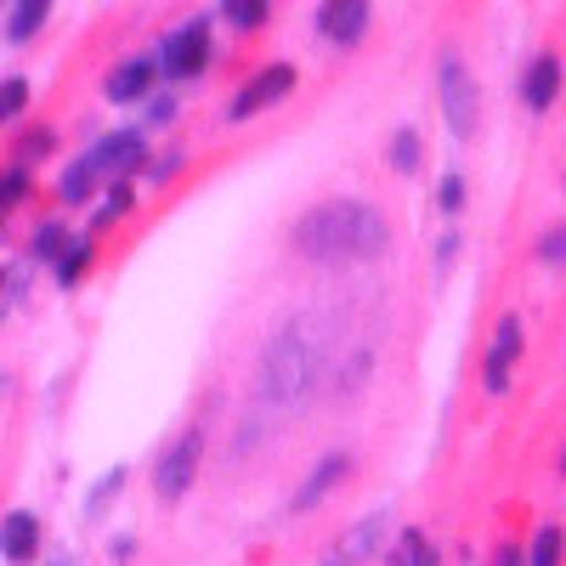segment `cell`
I'll list each match as a JSON object with an SVG mask.
<instances>
[{
  "mask_svg": "<svg viewBox=\"0 0 566 566\" xmlns=\"http://www.w3.org/2000/svg\"><path fill=\"white\" fill-rule=\"evenodd\" d=\"M221 18L232 29H261L266 23V0H221Z\"/></svg>",
  "mask_w": 566,
  "mask_h": 566,
  "instance_id": "21",
  "label": "cell"
},
{
  "mask_svg": "<svg viewBox=\"0 0 566 566\" xmlns=\"http://www.w3.org/2000/svg\"><path fill=\"white\" fill-rule=\"evenodd\" d=\"M442 119H448V130H453L459 142H470V136H476V125H482L476 80H470V69H464L459 57L442 63Z\"/></svg>",
  "mask_w": 566,
  "mask_h": 566,
  "instance_id": "3",
  "label": "cell"
},
{
  "mask_svg": "<svg viewBox=\"0 0 566 566\" xmlns=\"http://www.w3.org/2000/svg\"><path fill=\"white\" fill-rule=\"evenodd\" d=\"M136 555V538H114V560H130Z\"/></svg>",
  "mask_w": 566,
  "mask_h": 566,
  "instance_id": "32",
  "label": "cell"
},
{
  "mask_svg": "<svg viewBox=\"0 0 566 566\" xmlns=\"http://www.w3.org/2000/svg\"><path fill=\"white\" fill-rule=\"evenodd\" d=\"M493 566H522V555H515V549H499V560Z\"/></svg>",
  "mask_w": 566,
  "mask_h": 566,
  "instance_id": "33",
  "label": "cell"
},
{
  "mask_svg": "<svg viewBox=\"0 0 566 566\" xmlns=\"http://www.w3.org/2000/svg\"><path fill=\"white\" fill-rule=\"evenodd\" d=\"M391 566H437V549H431V538L408 527V533L397 538V555H391Z\"/></svg>",
  "mask_w": 566,
  "mask_h": 566,
  "instance_id": "20",
  "label": "cell"
},
{
  "mask_svg": "<svg viewBox=\"0 0 566 566\" xmlns=\"http://www.w3.org/2000/svg\"><path fill=\"white\" fill-rule=\"evenodd\" d=\"M0 555L18 560V566H29L40 555V522H34L29 510H12L7 522H0Z\"/></svg>",
  "mask_w": 566,
  "mask_h": 566,
  "instance_id": "10",
  "label": "cell"
},
{
  "mask_svg": "<svg viewBox=\"0 0 566 566\" xmlns=\"http://www.w3.org/2000/svg\"><path fill=\"white\" fill-rule=\"evenodd\" d=\"M560 549H566V533H560L555 522H544V527L533 533V549H527L522 566H560Z\"/></svg>",
  "mask_w": 566,
  "mask_h": 566,
  "instance_id": "15",
  "label": "cell"
},
{
  "mask_svg": "<svg viewBox=\"0 0 566 566\" xmlns=\"http://www.w3.org/2000/svg\"><path fill=\"white\" fill-rule=\"evenodd\" d=\"M380 538H386V522L374 515V522H363V527H352L340 544H335V555H328V566H352V560H368L374 549H380Z\"/></svg>",
  "mask_w": 566,
  "mask_h": 566,
  "instance_id": "13",
  "label": "cell"
},
{
  "mask_svg": "<svg viewBox=\"0 0 566 566\" xmlns=\"http://www.w3.org/2000/svg\"><path fill=\"white\" fill-rule=\"evenodd\" d=\"M312 386H317V346L306 340V328L295 323V328H283V335L266 346V357H261V397L277 402V408H290Z\"/></svg>",
  "mask_w": 566,
  "mask_h": 566,
  "instance_id": "2",
  "label": "cell"
},
{
  "mask_svg": "<svg viewBox=\"0 0 566 566\" xmlns=\"http://www.w3.org/2000/svg\"><path fill=\"white\" fill-rule=\"evenodd\" d=\"M205 63H210V29L205 23H181L165 40V74L170 80H193V74H205Z\"/></svg>",
  "mask_w": 566,
  "mask_h": 566,
  "instance_id": "7",
  "label": "cell"
},
{
  "mask_svg": "<svg viewBox=\"0 0 566 566\" xmlns=\"http://www.w3.org/2000/svg\"><path fill=\"white\" fill-rule=\"evenodd\" d=\"M125 210H130V181H114V187H108V205H103V216H97V227L114 221V216H125Z\"/></svg>",
  "mask_w": 566,
  "mask_h": 566,
  "instance_id": "28",
  "label": "cell"
},
{
  "mask_svg": "<svg viewBox=\"0 0 566 566\" xmlns=\"http://www.w3.org/2000/svg\"><path fill=\"white\" fill-rule=\"evenodd\" d=\"M317 29L335 40V45H357L363 29H368V0H323Z\"/></svg>",
  "mask_w": 566,
  "mask_h": 566,
  "instance_id": "9",
  "label": "cell"
},
{
  "mask_svg": "<svg viewBox=\"0 0 566 566\" xmlns=\"http://www.w3.org/2000/svg\"><path fill=\"white\" fill-rule=\"evenodd\" d=\"M85 266H91V239H74V244L57 250V283L63 290H74V283L85 277Z\"/></svg>",
  "mask_w": 566,
  "mask_h": 566,
  "instance_id": "17",
  "label": "cell"
},
{
  "mask_svg": "<svg viewBox=\"0 0 566 566\" xmlns=\"http://www.w3.org/2000/svg\"><path fill=\"white\" fill-rule=\"evenodd\" d=\"M18 199H29V170L23 165H12L7 176H0V216L18 210Z\"/></svg>",
  "mask_w": 566,
  "mask_h": 566,
  "instance_id": "23",
  "label": "cell"
},
{
  "mask_svg": "<svg viewBox=\"0 0 566 566\" xmlns=\"http://www.w3.org/2000/svg\"><path fill=\"white\" fill-rule=\"evenodd\" d=\"M45 12H52V0H18V12H12L7 34H12V40H34L40 23H45Z\"/></svg>",
  "mask_w": 566,
  "mask_h": 566,
  "instance_id": "19",
  "label": "cell"
},
{
  "mask_svg": "<svg viewBox=\"0 0 566 566\" xmlns=\"http://www.w3.org/2000/svg\"><path fill=\"white\" fill-rule=\"evenodd\" d=\"M522 357V317H499V328H493V346H488V391L499 397V391H510V363Z\"/></svg>",
  "mask_w": 566,
  "mask_h": 566,
  "instance_id": "8",
  "label": "cell"
},
{
  "mask_svg": "<svg viewBox=\"0 0 566 566\" xmlns=\"http://www.w3.org/2000/svg\"><path fill=\"white\" fill-rule=\"evenodd\" d=\"M560 476H566V459H560Z\"/></svg>",
  "mask_w": 566,
  "mask_h": 566,
  "instance_id": "34",
  "label": "cell"
},
{
  "mask_svg": "<svg viewBox=\"0 0 566 566\" xmlns=\"http://www.w3.org/2000/svg\"><path fill=\"white\" fill-rule=\"evenodd\" d=\"M424 165V142H419V130H397L391 136V170L397 176H413Z\"/></svg>",
  "mask_w": 566,
  "mask_h": 566,
  "instance_id": "18",
  "label": "cell"
},
{
  "mask_svg": "<svg viewBox=\"0 0 566 566\" xmlns=\"http://www.w3.org/2000/svg\"><path fill=\"white\" fill-rule=\"evenodd\" d=\"M108 103H142L154 91V63H142V57H130V63H119L114 74H108Z\"/></svg>",
  "mask_w": 566,
  "mask_h": 566,
  "instance_id": "11",
  "label": "cell"
},
{
  "mask_svg": "<svg viewBox=\"0 0 566 566\" xmlns=\"http://www.w3.org/2000/svg\"><path fill=\"white\" fill-rule=\"evenodd\" d=\"M437 205H442L448 216H459V210H464V176H442V187H437Z\"/></svg>",
  "mask_w": 566,
  "mask_h": 566,
  "instance_id": "27",
  "label": "cell"
},
{
  "mask_svg": "<svg viewBox=\"0 0 566 566\" xmlns=\"http://www.w3.org/2000/svg\"><path fill=\"white\" fill-rule=\"evenodd\" d=\"M170 119H176V103L170 97H154L148 103V125H170Z\"/></svg>",
  "mask_w": 566,
  "mask_h": 566,
  "instance_id": "30",
  "label": "cell"
},
{
  "mask_svg": "<svg viewBox=\"0 0 566 566\" xmlns=\"http://www.w3.org/2000/svg\"><path fill=\"white\" fill-rule=\"evenodd\" d=\"M199 459H205V437H199V431H181V437L159 453V464H154V493H159L165 504H176L187 488H193Z\"/></svg>",
  "mask_w": 566,
  "mask_h": 566,
  "instance_id": "4",
  "label": "cell"
},
{
  "mask_svg": "<svg viewBox=\"0 0 566 566\" xmlns=\"http://www.w3.org/2000/svg\"><path fill=\"white\" fill-rule=\"evenodd\" d=\"M52 142H57V136H52V130H29V136H23V142H18V165H23V170H29V165H34V159H40V154H52Z\"/></svg>",
  "mask_w": 566,
  "mask_h": 566,
  "instance_id": "26",
  "label": "cell"
},
{
  "mask_svg": "<svg viewBox=\"0 0 566 566\" xmlns=\"http://www.w3.org/2000/svg\"><path fill=\"white\" fill-rule=\"evenodd\" d=\"M119 488H125V470H108V476H103V488L85 499V515H103V510L114 504V493H119Z\"/></svg>",
  "mask_w": 566,
  "mask_h": 566,
  "instance_id": "25",
  "label": "cell"
},
{
  "mask_svg": "<svg viewBox=\"0 0 566 566\" xmlns=\"http://www.w3.org/2000/svg\"><path fill=\"white\" fill-rule=\"evenodd\" d=\"M57 250H63V227L45 221V227L34 232V250H29V255H34V261H57Z\"/></svg>",
  "mask_w": 566,
  "mask_h": 566,
  "instance_id": "24",
  "label": "cell"
},
{
  "mask_svg": "<svg viewBox=\"0 0 566 566\" xmlns=\"http://www.w3.org/2000/svg\"><path fill=\"white\" fill-rule=\"evenodd\" d=\"M29 108V80H0V125H12Z\"/></svg>",
  "mask_w": 566,
  "mask_h": 566,
  "instance_id": "22",
  "label": "cell"
},
{
  "mask_svg": "<svg viewBox=\"0 0 566 566\" xmlns=\"http://www.w3.org/2000/svg\"><path fill=\"white\" fill-rule=\"evenodd\" d=\"M290 91H295V69H290V63H272V69H261V74L239 91V97L227 103V119H255L261 108H272V103L290 97Z\"/></svg>",
  "mask_w": 566,
  "mask_h": 566,
  "instance_id": "5",
  "label": "cell"
},
{
  "mask_svg": "<svg viewBox=\"0 0 566 566\" xmlns=\"http://www.w3.org/2000/svg\"><path fill=\"white\" fill-rule=\"evenodd\" d=\"M176 170H181V154H165V159H159V165H154L148 176H154V181H170Z\"/></svg>",
  "mask_w": 566,
  "mask_h": 566,
  "instance_id": "31",
  "label": "cell"
},
{
  "mask_svg": "<svg viewBox=\"0 0 566 566\" xmlns=\"http://www.w3.org/2000/svg\"><path fill=\"white\" fill-rule=\"evenodd\" d=\"M555 97H560V63H555V57H538V63L527 69V80H522V103H527L533 114H544Z\"/></svg>",
  "mask_w": 566,
  "mask_h": 566,
  "instance_id": "12",
  "label": "cell"
},
{
  "mask_svg": "<svg viewBox=\"0 0 566 566\" xmlns=\"http://www.w3.org/2000/svg\"><path fill=\"white\" fill-rule=\"evenodd\" d=\"M538 261H549V266H566V227H560V232H549V239L538 244Z\"/></svg>",
  "mask_w": 566,
  "mask_h": 566,
  "instance_id": "29",
  "label": "cell"
},
{
  "mask_svg": "<svg viewBox=\"0 0 566 566\" xmlns=\"http://www.w3.org/2000/svg\"><path fill=\"white\" fill-rule=\"evenodd\" d=\"M97 181H103V176H97V165H91V159H74V165L63 170V205H85Z\"/></svg>",
  "mask_w": 566,
  "mask_h": 566,
  "instance_id": "16",
  "label": "cell"
},
{
  "mask_svg": "<svg viewBox=\"0 0 566 566\" xmlns=\"http://www.w3.org/2000/svg\"><path fill=\"white\" fill-rule=\"evenodd\" d=\"M346 470H352V459H346V453H328V459L312 470V482L295 493V510H312L317 499H328V493H335V482L346 476Z\"/></svg>",
  "mask_w": 566,
  "mask_h": 566,
  "instance_id": "14",
  "label": "cell"
},
{
  "mask_svg": "<svg viewBox=\"0 0 566 566\" xmlns=\"http://www.w3.org/2000/svg\"><path fill=\"white\" fill-rule=\"evenodd\" d=\"M391 244V227L374 205H357V199H335V205H317L295 221V250L306 261H323V266H340V261H368Z\"/></svg>",
  "mask_w": 566,
  "mask_h": 566,
  "instance_id": "1",
  "label": "cell"
},
{
  "mask_svg": "<svg viewBox=\"0 0 566 566\" xmlns=\"http://www.w3.org/2000/svg\"><path fill=\"white\" fill-rule=\"evenodd\" d=\"M85 159L97 165V176L125 181V176H136V170H142V159H148V136H142V130H108V136H103Z\"/></svg>",
  "mask_w": 566,
  "mask_h": 566,
  "instance_id": "6",
  "label": "cell"
}]
</instances>
